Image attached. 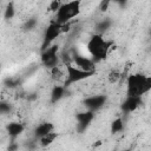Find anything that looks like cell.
<instances>
[{
	"label": "cell",
	"mask_w": 151,
	"mask_h": 151,
	"mask_svg": "<svg viewBox=\"0 0 151 151\" xmlns=\"http://www.w3.org/2000/svg\"><path fill=\"white\" fill-rule=\"evenodd\" d=\"M151 90V77L143 73H129L126 77V96L143 97Z\"/></svg>",
	"instance_id": "cell-1"
},
{
	"label": "cell",
	"mask_w": 151,
	"mask_h": 151,
	"mask_svg": "<svg viewBox=\"0 0 151 151\" xmlns=\"http://www.w3.org/2000/svg\"><path fill=\"white\" fill-rule=\"evenodd\" d=\"M112 46H113L112 41L106 40L103 34L96 33L88 39L86 44V50H87L88 55L96 61V60L105 59L111 52Z\"/></svg>",
	"instance_id": "cell-2"
},
{
	"label": "cell",
	"mask_w": 151,
	"mask_h": 151,
	"mask_svg": "<svg viewBox=\"0 0 151 151\" xmlns=\"http://www.w3.org/2000/svg\"><path fill=\"white\" fill-rule=\"evenodd\" d=\"M81 12V0H68L64 1L55 12V22L66 24L72 19L77 18Z\"/></svg>",
	"instance_id": "cell-3"
},
{
	"label": "cell",
	"mask_w": 151,
	"mask_h": 151,
	"mask_svg": "<svg viewBox=\"0 0 151 151\" xmlns=\"http://www.w3.org/2000/svg\"><path fill=\"white\" fill-rule=\"evenodd\" d=\"M65 67V80H64V85L68 86L73 83H79L83 81L85 79H88L90 77L94 76L96 71H85L81 70L77 66H74L72 63H66L64 64Z\"/></svg>",
	"instance_id": "cell-4"
},
{
	"label": "cell",
	"mask_w": 151,
	"mask_h": 151,
	"mask_svg": "<svg viewBox=\"0 0 151 151\" xmlns=\"http://www.w3.org/2000/svg\"><path fill=\"white\" fill-rule=\"evenodd\" d=\"M58 51H59V46L55 45V44H52L50 46H47L46 48L42 50V53H41V57H40V60H41V64L47 67L48 70L59 65V54H58Z\"/></svg>",
	"instance_id": "cell-5"
},
{
	"label": "cell",
	"mask_w": 151,
	"mask_h": 151,
	"mask_svg": "<svg viewBox=\"0 0 151 151\" xmlns=\"http://www.w3.org/2000/svg\"><path fill=\"white\" fill-rule=\"evenodd\" d=\"M61 34H63V33H61V25L58 24V22H55V21L51 22V24L47 26V28H46V31H45V34H44L42 50L46 48L47 46L52 45L53 41H54L55 39H58Z\"/></svg>",
	"instance_id": "cell-6"
},
{
	"label": "cell",
	"mask_w": 151,
	"mask_h": 151,
	"mask_svg": "<svg viewBox=\"0 0 151 151\" xmlns=\"http://www.w3.org/2000/svg\"><path fill=\"white\" fill-rule=\"evenodd\" d=\"M71 63L85 71H94L96 68V61L91 57H86L84 54H73L71 55Z\"/></svg>",
	"instance_id": "cell-7"
},
{
	"label": "cell",
	"mask_w": 151,
	"mask_h": 151,
	"mask_svg": "<svg viewBox=\"0 0 151 151\" xmlns=\"http://www.w3.org/2000/svg\"><path fill=\"white\" fill-rule=\"evenodd\" d=\"M105 103H106V97L104 94H93V96L87 97L84 100V106L86 110L96 112V111L100 110Z\"/></svg>",
	"instance_id": "cell-8"
},
{
	"label": "cell",
	"mask_w": 151,
	"mask_h": 151,
	"mask_svg": "<svg viewBox=\"0 0 151 151\" xmlns=\"http://www.w3.org/2000/svg\"><path fill=\"white\" fill-rule=\"evenodd\" d=\"M76 119H77V129L79 132H83L87 129V126L92 123V120L94 119V112L90 111V110H85L83 112H79L76 114Z\"/></svg>",
	"instance_id": "cell-9"
},
{
	"label": "cell",
	"mask_w": 151,
	"mask_h": 151,
	"mask_svg": "<svg viewBox=\"0 0 151 151\" xmlns=\"http://www.w3.org/2000/svg\"><path fill=\"white\" fill-rule=\"evenodd\" d=\"M142 105V97L137 96H126V99L122 104V110L126 113L134 112Z\"/></svg>",
	"instance_id": "cell-10"
},
{
	"label": "cell",
	"mask_w": 151,
	"mask_h": 151,
	"mask_svg": "<svg viewBox=\"0 0 151 151\" xmlns=\"http://www.w3.org/2000/svg\"><path fill=\"white\" fill-rule=\"evenodd\" d=\"M24 130H25V125L19 122H12L6 125V131L12 139H15L17 137H19L24 132Z\"/></svg>",
	"instance_id": "cell-11"
},
{
	"label": "cell",
	"mask_w": 151,
	"mask_h": 151,
	"mask_svg": "<svg viewBox=\"0 0 151 151\" xmlns=\"http://www.w3.org/2000/svg\"><path fill=\"white\" fill-rule=\"evenodd\" d=\"M54 131V125L52 123H48V122H45V123H41L39 124L35 129H34V137L35 139H39L44 136H46L47 133Z\"/></svg>",
	"instance_id": "cell-12"
},
{
	"label": "cell",
	"mask_w": 151,
	"mask_h": 151,
	"mask_svg": "<svg viewBox=\"0 0 151 151\" xmlns=\"http://www.w3.org/2000/svg\"><path fill=\"white\" fill-rule=\"evenodd\" d=\"M50 73H51V78L52 80L57 81V83H61L64 84L65 80V67H61L60 65H57L52 68H50Z\"/></svg>",
	"instance_id": "cell-13"
},
{
	"label": "cell",
	"mask_w": 151,
	"mask_h": 151,
	"mask_svg": "<svg viewBox=\"0 0 151 151\" xmlns=\"http://www.w3.org/2000/svg\"><path fill=\"white\" fill-rule=\"evenodd\" d=\"M65 87L66 86L64 84L63 85H55L53 87V90L51 92V101L52 103H57V101H59L64 97V94H65Z\"/></svg>",
	"instance_id": "cell-14"
},
{
	"label": "cell",
	"mask_w": 151,
	"mask_h": 151,
	"mask_svg": "<svg viewBox=\"0 0 151 151\" xmlns=\"http://www.w3.org/2000/svg\"><path fill=\"white\" fill-rule=\"evenodd\" d=\"M57 137H58V133L55 131H52V132L47 133L46 136L39 138V143H40V145L42 147H46V146H50L52 143H54L55 139H57Z\"/></svg>",
	"instance_id": "cell-15"
},
{
	"label": "cell",
	"mask_w": 151,
	"mask_h": 151,
	"mask_svg": "<svg viewBox=\"0 0 151 151\" xmlns=\"http://www.w3.org/2000/svg\"><path fill=\"white\" fill-rule=\"evenodd\" d=\"M122 79H123V74L119 68H113L107 74V80L110 84H116V83L120 81Z\"/></svg>",
	"instance_id": "cell-16"
},
{
	"label": "cell",
	"mask_w": 151,
	"mask_h": 151,
	"mask_svg": "<svg viewBox=\"0 0 151 151\" xmlns=\"http://www.w3.org/2000/svg\"><path fill=\"white\" fill-rule=\"evenodd\" d=\"M124 129V122L122 118H116L111 124V132L112 133H119Z\"/></svg>",
	"instance_id": "cell-17"
},
{
	"label": "cell",
	"mask_w": 151,
	"mask_h": 151,
	"mask_svg": "<svg viewBox=\"0 0 151 151\" xmlns=\"http://www.w3.org/2000/svg\"><path fill=\"white\" fill-rule=\"evenodd\" d=\"M110 26H111V21H110V20H107V19L101 20V21L98 22L97 26H96V28H97V33L103 34L104 32H106V31L110 28Z\"/></svg>",
	"instance_id": "cell-18"
},
{
	"label": "cell",
	"mask_w": 151,
	"mask_h": 151,
	"mask_svg": "<svg viewBox=\"0 0 151 151\" xmlns=\"http://www.w3.org/2000/svg\"><path fill=\"white\" fill-rule=\"evenodd\" d=\"M14 14H15L14 4H13V2H9V4L7 5V7H6V9H5L4 17H5V19H12V18L14 17Z\"/></svg>",
	"instance_id": "cell-19"
},
{
	"label": "cell",
	"mask_w": 151,
	"mask_h": 151,
	"mask_svg": "<svg viewBox=\"0 0 151 151\" xmlns=\"http://www.w3.org/2000/svg\"><path fill=\"white\" fill-rule=\"evenodd\" d=\"M12 110V106L8 101H5V100H0V114H6V113H9Z\"/></svg>",
	"instance_id": "cell-20"
},
{
	"label": "cell",
	"mask_w": 151,
	"mask_h": 151,
	"mask_svg": "<svg viewBox=\"0 0 151 151\" xmlns=\"http://www.w3.org/2000/svg\"><path fill=\"white\" fill-rule=\"evenodd\" d=\"M63 4V1L61 0H52L51 2H50V5H48V11L50 12H57V9L60 7V5Z\"/></svg>",
	"instance_id": "cell-21"
},
{
	"label": "cell",
	"mask_w": 151,
	"mask_h": 151,
	"mask_svg": "<svg viewBox=\"0 0 151 151\" xmlns=\"http://www.w3.org/2000/svg\"><path fill=\"white\" fill-rule=\"evenodd\" d=\"M110 5H111V0H101L99 8H100V11H101V12H106V11L109 9Z\"/></svg>",
	"instance_id": "cell-22"
},
{
	"label": "cell",
	"mask_w": 151,
	"mask_h": 151,
	"mask_svg": "<svg viewBox=\"0 0 151 151\" xmlns=\"http://www.w3.org/2000/svg\"><path fill=\"white\" fill-rule=\"evenodd\" d=\"M35 24H37V21H35L34 19H29V20L26 22V27H27V29H32V28L35 26Z\"/></svg>",
	"instance_id": "cell-23"
},
{
	"label": "cell",
	"mask_w": 151,
	"mask_h": 151,
	"mask_svg": "<svg viewBox=\"0 0 151 151\" xmlns=\"http://www.w3.org/2000/svg\"><path fill=\"white\" fill-rule=\"evenodd\" d=\"M111 2H114V4L119 5V6H124L127 2V0H111Z\"/></svg>",
	"instance_id": "cell-24"
}]
</instances>
